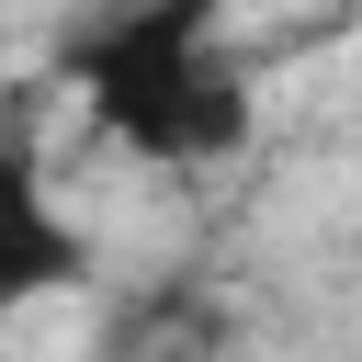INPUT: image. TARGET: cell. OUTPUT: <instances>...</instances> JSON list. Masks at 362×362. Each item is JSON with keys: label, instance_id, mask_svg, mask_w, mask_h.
I'll use <instances>...</instances> for the list:
<instances>
[{"label": "cell", "instance_id": "6da1fadb", "mask_svg": "<svg viewBox=\"0 0 362 362\" xmlns=\"http://www.w3.org/2000/svg\"><path fill=\"white\" fill-rule=\"evenodd\" d=\"M57 79L90 102V124L147 158V170H215L249 147L260 124V90H249V57L226 45V0H102Z\"/></svg>", "mask_w": 362, "mask_h": 362}, {"label": "cell", "instance_id": "7a4b0ae2", "mask_svg": "<svg viewBox=\"0 0 362 362\" xmlns=\"http://www.w3.org/2000/svg\"><path fill=\"white\" fill-rule=\"evenodd\" d=\"M102 260H90V226L57 204V170L34 147V102L0 113V328L45 294H79Z\"/></svg>", "mask_w": 362, "mask_h": 362}, {"label": "cell", "instance_id": "3957f363", "mask_svg": "<svg viewBox=\"0 0 362 362\" xmlns=\"http://www.w3.org/2000/svg\"><path fill=\"white\" fill-rule=\"evenodd\" d=\"M102 362H238V317H226V294H215V283L170 272V283H147V294H124V305H113Z\"/></svg>", "mask_w": 362, "mask_h": 362}]
</instances>
